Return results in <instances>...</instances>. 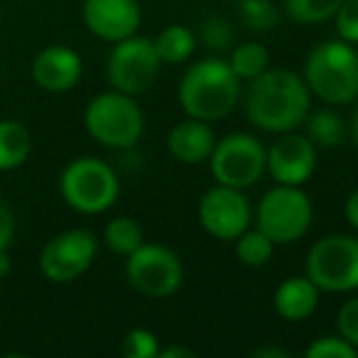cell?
I'll use <instances>...</instances> for the list:
<instances>
[{
	"mask_svg": "<svg viewBox=\"0 0 358 358\" xmlns=\"http://www.w3.org/2000/svg\"><path fill=\"white\" fill-rule=\"evenodd\" d=\"M159 55L152 40L125 37L113 47L108 57V81L120 94H143L155 84L159 74Z\"/></svg>",
	"mask_w": 358,
	"mask_h": 358,
	"instance_id": "cell-9",
	"label": "cell"
},
{
	"mask_svg": "<svg viewBox=\"0 0 358 358\" xmlns=\"http://www.w3.org/2000/svg\"><path fill=\"white\" fill-rule=\"evenodd\" d=\"M32 138L17 120H0V169H15L27 159Z\"/></svg>",
	"mask_w": 358,
	"mask_h": 358,
	"instance_id": "cell-18",
	"label": "cell"
},
{
	"mask_svg": "<svg viewBox=\"0 0 358 358\" xmlns=\"http://www.w3.org/2000/svg\"><path fill=\"white\" fill-rule=\"evenodd\" d=\"M231 69H234V74L238 76V79H255V76H260L265 69H268L270 64V55L268 50H265L263 45H258V42H245V45H238L234 50V55H231L229 59Z\"/></svg>",
	"mask_w": 358,
	"mask_h": 358,
	"instance_id": "cell-22",
	"label": "cell"
},
{
	"mask_svg": "<svg viewBox=\"0 0 358 358\" xmlns=\"http://www.w3.org/2000/svg\"><path fill=\"white\" fill-rule=\"evenodd\" d=\"M341 3L343 0H285V8L294 22L314 25V22H324L336 15Z\"/></svg>",
	"mask_w": 358,
	"mask_h": 358,
	"instance_id": "cell-24",
	"label": "cell"
},
{
	"mask_svg": "<svg viewBox=\"0 0 358 358\" xmlns=\"http://www.w3.org/2000/svg\"><path fill=\"white\" fill-rule=\"evenodd\" d=\"M358 348L351 346L343 336H322L314 338L307 348L309 358H356Z\"/></svg>",
	"mask_w": 358,
	"mask_h": 358,
	"instance_id": "cell-28",
	"label": "cell"
},
{
	"mask_svg": "<svg viewBox=\"0 0 358 358\" xmlns=\"http://www.w3.org/2000/svg\"><path fill=\"white\" fill-rule=\"evenodd\" d=\"M199 37H201V42L214 52H226V50H231V45H234V30H231V22L224 20V17H219V15H211L201 22Z\"/></svg>",
	"mask_w": 358,
	"mask_h": 358,
	"instance_id": "cell-26",
	"label": "cell"
},
{
	"mask_svg": "<svg viewBox=\"0 0 358 358\" xmlns=\"http://www.w3.org/2000/svg\"><path fill=\"white\" fill-rule=\"evenodd\" d=\"M343 211H346V221L358 231V189L346 199V209Z\"/></svg>",
	"mask_w": 358,
	"mask_h": 358,
	"instance_id": "cell-32",
	"label": "cell"
},
{
	"mask_svg": "<svg viewBox=\"0 0 358 358\" xmlns=\"http://www.w3.org/2000/svg\"><path fill=\"white\" fill-rule=\"evenodd\" d=\"M32 79L52 94L74 89L81 79V57L69 47H47L32 62Z\"/></svg>",
	"mask_w": 358,
	"mask_h": 358,
	"instance_id": "cell-15",
	"label": "cell"
},
{
	"mask_svg": "<svg viewBox=\"0 0 358 358\" xmlns=\"http://www.w3.org/2000/svg\"><path fill=\"white\" fill-rule=\"evenodd\" d=\"M238 13L243 25L253 32L273 30L280 20V13L273 0H238Z\"/></svg>",
	"mask_w": 358,
	"mask_h": 358,
	"instance_id": "cell-25",
	"label": "cell"
},
{
	"mask_svg": "<svg viewBox=\"0 0 358 358\" xmlns=\"http://www.w3.org/2000/svg\"><path fill=\"white\" fill-rule=\"evenodd\" d=\"M309 91L334 106L358 99V55L346 40H329L312 50L304 66Z\"/></svg>",
	"mask_w": 358,
	"mask_h": 358,
	"instance_id": "cell-3",
	"label": "cell"
},
{
	"mask_svg": "<svg viewBox=\"0 0 358 358\" xmlns=\"http://www.w3.org/2000/svg\"><path fill=\"white\" fill-rule=\"evenodd\" d=\"M307 278L324 292L358 289V238L334 234L317 241L307 255Z\"/></svg>",
	"mask_w": 358,
	"mask_h": 358,
	"instance_id": "cell-7",
	"label": "cell"
},
{
	"mask_svg": "<svg viewBox=\"0 0 358 358\" xmlns=\"http://www.w3.org/2000/svg\"><path fill=\"white\" fill-rule=\"evenodd\" d=\"M84 22L96 37L120 42L140 27L138 0H84Z\"/></svg>",
	"mask_w": 358,
	"mask_h": 358,
	"instance_id": "cell-14",
	"label": "cell"
},
{
	"mask_svg": "<svg viewBox=\"0 0 358 358\" xmlns=\"http://www.w3.org/2000/svg\"><path fill=\"white\" fill-rule=\"evenodd\" d=\"M13 236H15V219H13V211L0 201V250H8Z\"/></svg>",
	"mask_w": 358,
	"mask_h": 358,
	"instance_id": "cell-31",
	"label": "cell"
},
{
	"mask_svg": "<svg viewBox=\"0 0 358 358\" xmlns=\"http://www.w3.org/2000/svg\"><path fill=\"white\" fill-rule=\"evenodd\" d=\"M96 255V238L91 231L74 229L55 236L42 248L40 268L52 282H71L89 270Z\"/></svg>",
	"mask_w": 358,
	"mask_h": 358,
	"instance_id": "cell-11",
	"label": "cell"
},
{
	"mask_svg": "<svg viewBox=\"0 0 358 358\" xmlns=\"http://www.w3.org/2000/svg\"><path fill=\"white\" fill-rule=\"evenodd\" d=\"M84 123L96 143L113 150H128L143 135V113L128 94H101L89 103Z\"/></svg>",
	"mask_w": 358,
	"mask_h": 358,
	"instance_id": "cell-4",
	"label": "cell"
},
{
	"mask_svg": "<svg viewBox=\"0 0 358 358\" xmlns=\"http://www.w3.org/2000/svg\"><path fill=\"white\" fill-rule=\"evenodd\" d=\"M304 120H307V138L314 143V148H336L346 135L341 115H336L334 110H317Z\"/></svg>",
	"mask_w": 358,
	"mask_h": 358,
	"instance_id": "cell-20",
	"label": "cell"
},
{
	"mask_svg": "<svg viewBox=\"0 0 358 358\" xmlns=\"http://www.w3.org/2000/svg\"><path fill=\"white\" fill-rule=\"evenodd\" d=\"M336 327H338V334H341L351 346L358 348V297L348 299V302L338 309Z\"/></svg>",
	"mask_w": 358,
	"mask_h": 358,
	"instance_id": "cell-30",
	"label": "cell"
},
{
	"mask_svg": "<svg viewBox=\"0 0 358 358\" xmlns=\"http://www.w3.org/2000/svg\"><path fill=\"white\" fill-rule=\"evenodd\" d=\"M312 201L299 187L280 185L270 189L263 196L258 211H255V221L258 229L268 236L273 243H294L299 241L312 226Z\"/></svg>",
	"mask_w": 358,
	"mask_h": 358,
	"instance_id": "cell-6",
	"label": "cell"
},
{
	"mask_svg": "<svg viewBox=\"0 0 358 358\" xmlns=\"http://www.w3.org/2000/svg\"><path fill=\"white\" fill-rule=\"evenodd\" d=\"M253 358H289V351H285V348H258V351H253Z\"/></svg>",
	"mask_w": 358,
	"mask_h": 358,
	"instance_id": "cell-34",
	"label": "cell"
},
{
	"mask_svg": "<svg viewBox=\"0 0 358 358\" xmlns=\"http://www.w3.org/2000/svg\"><path fill=\"white\" fill-rule=\"evenodd\" d=\"M62 196L81 214H101L118 199V177L99 157H79L62 172Z\"/></svg>",
	"mask_w": 358,
	"mask_h": 358,
	"instance_id": "cell-5",
	"label": "cell"
},
{
	"mask_svg": "<svg viewBox=\"0 0 358 358\" xmlns=\"http://www.w3.org/2000/svg\"><path fill=\"white\" fill-rule=\"evenodd\" d=\"M199 224L219 241H236L250 224V206L243 192L219 185L199 201Z\"/></svg>",
	"mask_w": 358,
	"mask_h": 358,
	"instance_id": "cell-12",
	"label": "cell"
},
{
	"mask_svg": "<svg viewBox=\"0 0 358 358\" xmlns=\"http://www.w3.org/2000/svg\"><path fill=\"white\" fill-rule=\"evenodd\" d=\"M196 47V37L192 35V30L182 25H169L155 40V50L159 55L162 64H182L192 57Z\"/></svg>",
	"mask_w": 358,
	"mask_h": 358,
	"instance_id": "cell-19",
	"label": "cell"
},
{
	"mask_svg": "<svg viewBox=\"0 0 358 358\" xmlns=\"http://www.w3.org/2000/svg\"><path fill=\"white\" fill-rule=\"evenodd\" d=\"M317 167V148L307 135L282 133V138L275 140L268 150V172L278 185L299 187L314 174Z\"/></svg>",
	"mask_w": 358,
	"mask_h": 358,
	"instance_id": "cell-13",
	"label": "cell"
},
{
	"mask_svg": "<svg viewBox=\"0 0 358 358\" xmlns=\"http://www.w3.org/2000/svg\"><path fill=\"white\" fill-rule=\"evenodd\" d=\"M106 245H108L113 253L130 255L133 250H138L143 245V229L138 226V221L130 219V216H120L113 219L103 231Z\"/></svg>",
	"mask_w": 358,
	"mask_h": 358,
	"instance_id": "cell-21",
	"label": "cell"
},
{
	"mask_svg": "<svg viewBox=\"0 0 358 358\" xmlns=\"http://www.w3.org/2000/svg\"><path fill=\"white\" fill-rule=\"evenodd\" d=\"M159 356L162 358H194V351L187 346H172V348H162Z\"/></svg>",
	"mask_w": 358,
	"mask_h": 358,
	"instance_id": "cell-33",
	"label": "cell"
},
{
	"mask_svg": "<svg viewBox=\"0 0 358 358\" xmlns=\"http://www.w3.org/2000/svg\"><path fill=\"white\" fill-rule=\"evenodd\" d=\"M319 304V287L312 280L289 278L275 289V312L287 322H304Z\"/></svg>",
	"mask_w": 358,
	"mask_h": 358,
	"instance_id": "cell-17",
	"label": "cell"
},
{
	"mask_svg": "<svg viewBox=\"0 0 358 358\" xmlns=\"http://www.w3.org/2000/svg\"><path fill=\"white\" fill-rule=\"evenodd\" d=\"M351 138H353V145H356V150H358V108H356L353 120H351Z\"/></svg>",
	"mask_w": 358,
	"mask_h": 358,
	"instance_id": "cell-36",
	"label": "cell"
},
{
	"mask_svg": "<svg viewBox=\"0 0 358 358\" xmlns=\"http://www.w3.org/2000/svg\"><path fill=\"white\" fill-rule=\"evenodd\" d=\"M268 167V150L248 133H231L211 150V174L219 185L245 189L263 177Z\"/></svg>",
	"mask_w": 358,
	"mask_h": 358,
	"instance_id": "cell-8",
	"label": "cell"
},
{
	"mask_svg": "<svg viewBox=\"0 0 358 358\" xmlns=\"http://www.w3.org/2000/svg\"><path fill=\"white\" fill-rule=\"evenodd\" d=\"M128 280L145 297H169L185 280L182 260L164 245L143 243L128 255Z\"/></svg>",
	"mask_w": 358,
	"mask_h": 358,
	"instance_id": "cell-10",
	"label": "cell"
},
{
	"mask_svg": "<svg viewBox=\"0 0 358 358\" xmlns=\"http://www.w3.org/2000/svg\"><path fill=\"white\" fill-rule=\"evenodd\" d=\"M216 145L214 130L206 125V120H182L169 130L167 148L179 162L185 164H199L206 157H211V150Z\"/></svg>",
	"mask_w": 358,
	"mask_h": 358,
	"instance_id": "cell-16",
	"label": "cell"
},
{
	"mask_svg": "<svg viewBox=\"0 0 358 358\" xmlns=\"http://www.w3.org/2000/svg\"><path fill=\"white\" fill-rule=\"evenodd\" d=\"M336 32L341 40L358 42V0H343L336 10Z\"/></svg>",
	"mask_w": 358,
	"mask_h": 358,
	"instance_id": "cell-29",
	"label": "cell"
},
{
	"mask_svg": "<svg viewBox=\"0 0 358 358\" xmlns=\"http://www.w3.org/2000/svg\"><path fill=\"white\" fill-rule=\"evenodd\" d=\"M120 353H123L125 358H155V356H159L157 338H155V334L148 331V329H133V331L125 334Z\"/></svg>",
	"mask_w": 358,
	"mask_h": 358,
	"instance_id": "cell-27",
	"label": "cell"
},
{
	"mask_svg": "<svg viewBox=\"0 0 358 358\" xmlns=\"http://www.w3.org/2000/svg\"><path fill=\"white\" fill-rule=\"evenodd\" d=\"M245 110L253 125L268 133H289L309 113V86L289 69H265L250 79Z\"/></svg>",
	"mask_w": 358,
	"mask_h": 358,
	"instance_id": "cell-1",
	"label": "cell"
},
{
	"mask_svg": "<svg viewBox=\"0 0 358 358\" xmlns=\"http://www.w3.org/2000/svg\"><path fill=\"white\" fill-rule=\"evenodd\" d=\"M275 243L263 234L260 229L255 231H243V234L236 238V255L243 265L248 268H260L273 258Z\"/></svg>",
	"mask_w": 358,
	"mask_h": 358,
	"instance_id": "cell-23",
	"label": "cell"
},
{
	"mask_svg": "<svg viewBox=\"0 0 358 358\" xmlns=\"http://www.w3.org/2000/svg\"><path fill=\"white\" fill-rule=\"evenodd\" d=\"M8 270H10V258H8L6 250H0V280L6 278Z\"/></svg>",
	"mask_w": 358,
	"mask_h": 358,
	"instance_id": "cell-35",
	"label": "cell"
},
{
	"mask_svg": "<svg viewBox=\"0 0 358 358\" xmlns=\"http://www.w3.org/2000/svg\"><path fill=\"white\" fill-rule=\"evenodd\" d=\"M241 99V79L229 62L201 59L187 69L179 81V103L189 118L219 120L236 108Z\"/></svg>",
	"mask_w": 358,
	"mask_h": 358,
	"instance_id": "cell-2",
	"label": "cell"
}]
</instances>
